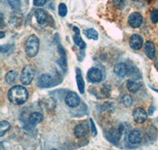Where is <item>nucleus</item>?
Returning a JSON list of instances; mask_svg holds the SVG:
<instances>
[{"mask_svg": "<svg viewBox=\"0 0 158 150\" xmlns=\"http://www.w3.org/2000/svg\"><path fill=\"white\" fill-rule=\"evenodd\" d=\"M114 72L118 77H123L128 74L129 68H128L127 65L124 63H118L114 66Z\"/></svg>", "mask_w": 158, "mask_h": 150, "instance_id": "9", "label": "nucleus"}, {"mask_svg": "<svg viewBox=\"0 0 158 150\" xmlns=\"http://www.w3.org/2000/svg\"><path fill=\"white\" fill-rule=\"evenodd\" d=\"M113 3L115 7L122 10L126 6V0H113Z\"/></svg>", "mask_w": 158, "mask_h": 150, "instance_id": "25", "label": "nucleus"}, {"mask_svg": "<svg viewBox=\"0 0 158 150\" xmlns=\"http://www.w3.org/2000/svg\"><path fill=\"white\" fill-rule=\"evenodd\" d=\"M142 22H143V18H142V15L138 12L132 13L128 17V23L130 26L134 29L139 28L142 25Z\"/></svg>", "mask_w": 158, "mask_h": 150, "instance_id": "5", "label": "nucleus"}, {"mask_svg": "<svg viewBox=\"0 0 158 150\" xmlns=\"http://www.w3.org/2000/svg\"><path fill=\"white\" fill-rule=\"evenodd\" d=\"M90 123L92 125V131H93V135L96 136L97 135V130H96V127L94 123V121L93 119H90Z\"/></svg>", "mask_w": 158, "mask_h": 150, "instance_id": "29", "label": "nucleus"}, {"mask_svg": "<svg viewBox=\"0 0 158 150\" xmlns=\"http://www.w3.org/2000/svg\"><path fill=\"white\" fill-rule=\"evenodd\" d=\"M18 77V73L15 71V70H10L6 74V81L8 84H12L15 81Z\"/></svg>", "mask_w": 158, "mask_h": 150, "instance_id": "18", "label": "nucleus"}, {"mask_svg": "<svg viewBox=\"0 0 158 150\" xmlns=\"http://www.w3.org/2000/svg\"><path fill=\"white\" fill-rule=\"evenodd\" d=\"M65 102L67 104V106L70 107H76L79 105L81 100L78 95L74 92H70L66 96L65 98Z\"/></svg>", "mask_w": 158, "mask_h": 150, "instance_id": "7", "label": "nucleus"}, {"mask_svg": "<svg viewBox=\"0 0 158 150\" xmlns=\"http://www.w3.org/2000/svg\"><path fill=\"white\" fill-rule=\"evenodd\" d=\"M67 14V7L64 3H60L59 5V16L65 17Z\"/></svg>", "mask_w": 158, "mask_h": 150, "instance_id": "23", "label": "nucleus"}, {"mask_svg": "<svg viewBox=\"0 0 158 150\" xmlns=\"http://www.w3.org/2000/svg\"><path fill=\"white\" fill-rule=\"evenodd\" d=\"M132 1H137V0H132Z\"/></svg>", "mask_w": 158, "mask_h": 150, "instance_id": "34", "label": "nucleus"}, {"mask_svg": "<svg viewBox=\"0 0 158 150\" xmlns=\"http://www.w3.org/2000/svg\"><path fill=\"white\" fill-rule=\"evenodd\" d=\"M127 88L131 93H136L137 92L139 91L141 89V85L139 83L134 80H128L127 81Z\"/></svg>", "mask_w": 158, "mask_h": 150, "instance_id": "17", "label": "nucleus"}, {"mask_svg": "<svg viewBox=\"0 0 158 150\" xmlns=\"http://www.w3.org/2000/svg\"><path fill=\"white\" fill-rule=\"evenodd\" d=\"M84 34L85 36H86L87 38H89V39L94 40H97L98 39V33L94 29H85V30H84Z\"/></svg>", "mask_w": 158, "mask_h": 150, "instance_id": "19", "label": "nucleus"}, {"mask_svg": "<svg viewBox=\"0 0 158 150\" xmlns=\"http://www.w3.org/2000/svg\"><path fill=\"white\" fill-rule=\"evenodd\" d=\"M76 81H77V88L81 94H83L85 93V82L83 80L81 72L79 68L76 69Z\"/></svg>", "mask_w": 158, "mask_h": 150, "instance_id": "13", "label": "nucleus"}, {"mask_svg": "<svg viewBox=\"0 0 158 150\" xmlns=\"http://www.w3.org/2000/svg\"><path fill=\"white\" fill-rule=\"evenodd\" d=\"M73 30H74V32H76L77 34H80V30L77 29V27H74V28H73Z\"/></svg>", "mask_w": 158, "mask_h": 150, "instance_id": "31", "label": "nucleus"}, {"mask_svg": "<svg viewBox=\"0 0 158 150\" xmlns=\"http://www.w3.org/2000/svg\"><path fill=\"white\" fill-rule=\"evenodd\" d=\"M148 115L146 110L142 107H137L133 112V119L135 123L139 124L144 123L147 120Z\"/></svg>", "mask_w": 158, "mask_h": 150, "instance_id": "6", "label": "nucleus"}, {"mask_svg": "<svg viewBox=\"0 0 158 150\" xmlns=\"http://www.w3.org/2000/svg\"><path fill=\"white\" fill-rule=\"evenodd\" d=\"M46 104H47L48 107L49 109H54L55 107H56V101L53 99H49L47 101V103H46Z\"/></svg>", "mask_w": 158, "mask_h": 150, "instance_id": "27", "label": "nucleus"}, {"mask_svg": "<svg viewBox=\"0 0 158 150\" xmlns=\"http://www.w3.org/2000/svg\"><path fill=\"white\" fill-rule=\"evenodd\" d=\"M145 53H146V56L150 59L155 57L156 50H155L154 44L151 41H147L145 44Z\"/></svg>", "mask_w": 158, "mask_h": 150, "instance_id": "14", "label": "nucleus"}, {"mask_svg": "<svg viewBox=\"0 0 158 150\" xmlns=\"http://www.w3.org/2000/svg\"><path fill=\"white\" fill-rule=\"evenodd\" d=\"M44 119V115L41 113L37 112H32V114L29 115V121L31 124L32 125H36V124L41 123Z\"/></svg>", "mask_w": 158, "mask_h": 150, "instance_id": "16", "label": "nucleus"}, {"mask_svg": "<svg viewBox=\"0 0 158 150\" xmlns=\"http://www.w3.org/2000/svg\"><path fill=\"white\" fill-rule=\"evenodd\" d=\"M149 87H150L151 89H152V90H153V91H155V92H156V93H158V90H157V89H156V88H154V87H152V86H150V85H149Z\"/></svg>", "mask_w": 158, "mask_h": 150, "instance_id": "32", "label": "nucleus"}, {"mask_svg": "<svg viewBox=\"0 0 158 150\" xmlns=\"http://www.w3.org/2000/svg\"><path fill=\"white\" fill-rule=\"evenodd\" d=\"M40 41L36 35H31L26 40L25 49V53L29 57L33 58L37 55L39 52Z\"/></svg>", "mask_w": 158, "mask_h": 150, "instance_id": "2", "label": "nucleus"}, {"mask_svg": "<svg viewBox=\"0 0 158 150\" xmlns=\"http://www.w3.org/2000/svg\"><path fill=\"white\" fill-rule=\"evenodd\" d=\"M8 4L10 5L11 8L15 10H18L21 8L22 6V2L21 0H7Z\"/></svg>", "mask_w": 158, "mask_h": 150, "instance_id": "22", "label": "nucleus"}, {"mask_svg": "<svg viewBox=\"0 0 158 150\" xmlns=\"http://www.w3.org/2000/svg\"><path fill=\"white\" fill-rule=\"evenodd\" d=\"M74 135L77 138H83L88 134V130L83 124H78L74 127Z\"/></svg>", "mask_w": 158, "mask_h": 150, "instance_id": "12", "label": "nucleus"}, {"mask_svg": "<svg viewBox=\"0 0 158 150\" xmlns=\"http://www.w3.org/2000/svg\"><path fill=\"white\" fill-rule=\"evenodd\" d=\"M73 39H74V44H75L77 47H79L80 48L84 49L85 48V45L86 44H85V43L84 42V40L81 39V36H79V34L74 35V37H73Z\"/></svg>", "mask_w": 158, "mask_h": 150, "instance_id": "21", "label": "nucleus"}, {"mask_svg": "<svg viewBox=\"0 0 158 150\" xmlns=\"http://www.w3.org/2000/svg\"><path fill=\"white\" fill-rule=\"evenodd\" d=\"M128 141L133 145H138L142 141V134L140 131L135 130L132 131L128 135Z\"/></svg>", "mask_w": 158, "mask_h": 150, "instance_id": "11", "label": "nucleus"}, {"mask_svg": "<svg viewBox=\"0 0 158 150\" xmlns=\"http://www.w3.org/2000/svg\"><path fill=\"white\" fill-rule=\"evenodd\" d=\"M130 46L134 50H139L143 45V38L138 34H133L130 38Z\"/></svg>", "mask_w": 158, "mask_h": 150, "instance_id": "8", "label": "nucleus"}, {"mask_svg": "<svg viewBox=\"0 0 158 150\" xmlns=\"http://www.w3.org/2000/svg\"><path fill=\"white\" fill-rule=\"evenodd\" d=\"M0 33H1V36H0V38H1V39H2V38L4 37V36H5V33H4V32H0Z\"/></svg>", "mask_w": 158, "mask_h": 150, "instance_id": "33", "label": "nucleus"}, {"mask_svg": "<svg viewBox=\"0 0 158 150\" xmlns=\"http://www.w3.org/2000/svg\"><path fill=\"white\" fill-rule=\"evenodd\" d=\"M122 101L123 104L126 106V107H130V106L132 104V103H133V100H132L131 97L129 96V95H125V96L123 97Z\"/></svg>", "mask_w": 158, "mask_h": 150, "instance_id": "24", "label": "nucleus"}, {"mask_svg": "<svg viewBox=\"0 0 158 150\" xmlns=\"http://www.w3.org/2000/svg\"><path fill=\"white\" fill-rule=\"evenodd\" d=\"M150 20L153 23H158V10H154L152 11L150 15Z\"/></svg>", "mask_w": 158, "mask_h": 150, "instance_id": "26", "label": "nucleus"}, {"mask_svg": "<svg viewBox=\"0 0 158 150\" xmlns=\"http://www.w3.org/2000/svg\"><path fill=\"white\" fill-rule=\"evenodd\" d=\"M35 76V70L31 65H26L22 70L20 80L24 85H28L32 82Z\"/></svg>", "mask_w": 158, "mask_h": 150, "instance_id": "3", "label": "nucleus"}, {"mask_svg": "<svg viewBox=\"0 0 158 150\" xmlns=\"http://www.w3.org/2000/svg\"><path fill=\"white\" fill-rule=\"evenodd\" d=\"M35 18L36 19V22L40 25H43L47 21V13L45 12L43 9H37L34 13Z\"/></svg>", "mask_w": 158, "mask_h": 150, "instance_id": "15", "label": "nucleus"}, {"mask_svg": "<svg viewBox=\"0 0 158 150\" xmlns=\"http://www.w3.org/2000/svg\"><path fill=\"white\" fill-rule=\"evenodd\" d=\"M52 84V77L48 73L40 75L37 81V85L40 88H48Z\"/></svg>", "mask_w": 158, "mask_h": 150, "instance_id": "10", "label": "nucleus"}, {"mask_svg": "<svg viewBox=\"0 0 158 150\" xmlns=\"http://www.w3.org/2000/svg\"><path fill=\"white\" fill-rule=\"evenodd\" d=\"M87 79L92 83H97L102 80V73L98 68L93 67L89 69L87 73Z\"/></svg>", "mask_w": 158, "mask_h": 150, "instance_id": "4", "label": "nucleus"}, {"mask_svg": "<svg viewBox=\"0 0 158 150\" xmlns=\"http://www.w3.org/2000/svg\"><path fill=\"white\" fill-rule=\"evenodd\" d=\"M154 64H155V67H156V70H158V56L156 58V59H155Z\"/></svg>", "mask_w": 158, "mask_h": 150, "instance_id": "30", "label": "nucleus"}, {"mask_svg": "<svg viewBox=\"0 0 158 150\" xmlns=\"http://www.w3.org/2000/svg\"><path fill=\"white\" fill-rule=\"evenodd\" d=\"M29 97V93L24 86H13L8 92V99L15 105H22L25 104Z\"/></svg>", "mask_w": 158, "mask_h": 150, "instance_id": "1", "label": "nucleus"}, {"mask_svg": "<svg viewBox=\"0 0 158 150\" xmlns=\"http://www.w3.org/2000/svg\"><path fill=\"white\" fill-rule=\"evenodd\" d=\"M10 128V124L7 121L2 120L0 123V137H2Z\"/></svg>", "mask_w": 158, "mask_h": 150, "instance_id": "20", "label": "nucleus"}, {"mask_svg": "<svg viewBox=\"0 0 158 150\" xmlns=\"http://www.w3.org/2000/svg\"><path fill=\"white\" fill-rule=\"evenodd\" d=\"M47 0H33V4L36 6H43Z\"/></svg>", "mask_w": 158, "mask_h": 150, "instance_id": "28", "label": "nucleus"}]
</instances>
